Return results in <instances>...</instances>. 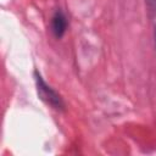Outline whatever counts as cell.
<instances>
[{
    "label": "cell",
    "mask_w": 156,
    "mask_h": 156,
    "mask_svg": "<svg viewBox=\"0 0 156 156\" xmlns=\"http://www.w3.org/2000/svg\"><path fill=\"white\" fill-rule=\"evenodd\" d=\"M33 78L35 82V89H37L38 98L56 111H65L66 104H65L62 96L50 84H48L45 82V79L43 78L41 73L38 69H34Z\"/></svg>",
    "instance_id": "cell-1"
},
{
    "label": "cell",
    "mask_w": 156,
    "mask_h": 156,
    "mask_svg": "<svg viewBox=\"0 0 156 156\" xmlns=\"http://www.w3.org/2000/svg\"><path fill=\"white\" fill-rule=\"evenodd\" d=\"M68 27V22H67V17L63 13L62 10L57 9L52 17H51V22H50V28H51V33L56 39H61Z\"/></svg>",
    "instance_id": "cell-2"
},
{
    "label": "cell",
    "mask_w": 156,
    "mask_h": 156,
    "mask_svg": "<svg viewBox=\"0 0 156 156\" xmlns=\"http://www.w3.org/2000/svg\"><path fill=\"white\" fill-rule=\"evenodd\" d=\"M145 5L147 7V12L151 17H156V0H145Z\"/></svg>",
    "instance_id": "cell-3"
},
{
    "label": "cell",
    "mask_w": 156,
    "mask_h": 156,
    "mask_svg": "<svg viewBox=\"0 0 156 156\" xmlns=\"http://www.w3.org/2000/svg\"><path fill=\"white\" fill-rule=\"evenodd\" d=\"M154 41H155V49H156V26L154 28Z\"/></svg>",
    "instance_id": "cell-4"
}]
</instances>
